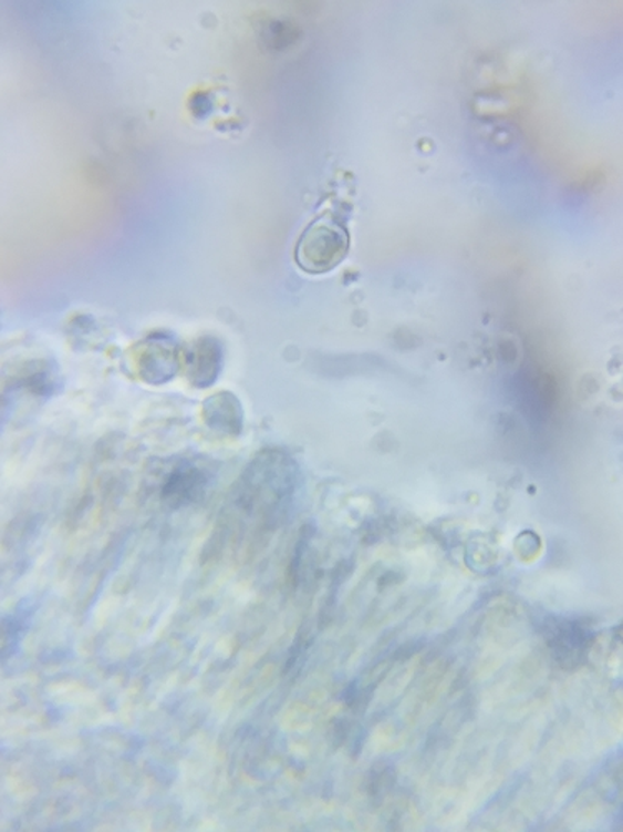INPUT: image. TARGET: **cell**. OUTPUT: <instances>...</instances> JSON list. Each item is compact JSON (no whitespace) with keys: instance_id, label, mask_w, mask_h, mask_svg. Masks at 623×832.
Segmentation results:
<instances>
[{"instance_id":"1","label":"cell","mask_w":623,"mask_h":832,"mask_svg":"<svg viewBox=\"0 0 623 832\" xmlns=\"http://www.w3.org/2000/svg\"><path fill=\"white\" fill-rule=\"evenodd\" d=\"M350 251V234L330 214L321 215L301 234L294 250L298 267L307 274L334 270Z\"/></svg>"},{"instance_id":"2","label":"cell","mask_w":623,"mask_h":832,"mask_svg":"<svg viewBox=\"0 0 623 832\" xmlns=\"http://www.w3.org/2000/svg\"><path fill=\"white\" fill-rule=\"evenodd\" d=\"M134 364L142 380L157 384L170 380L180 367L177 341L167 335H152L134 350Z\"/></svg>"},{"instance_id":"3","label":"cell","mask_w":623,"mask_h":832,"mask_svg":"<svg viewBox=\"0 0 623 832\" xmlns=\"http://www.w3.org/2000/svg\"><path fill=\"white\" fill-rule=\"evenodd\" d=\"M208 482H210V476L204 469L184 460L165 480L162 499L172 509H181V506L198 502L204 496Z\"/></svg>"},{"instance_id":"4","label":"cell","mask_w":623,"mask_h":832,"mask_svg":"<svg viewBox=\"0 0 623 832\" xmlns=\"http://www.w3.org/2000/svg\"><path fill=\"white\" fill-rule=\"evenodd\" d=\"M224 351L221 343L214 337H201L188 351V378L198 388H208L215 383L221 371Z\"/></svg>"},{"instance_id":"5","label":"cell","mask_w":623,"mask_h":832,"mask_svg":"<svg viewBox=\"0 0 623 832\" xmlns=\"http://www.w3.org/2000/svg\"><path fill=\"white\" fill-rule=\"evenodd\" d=\"M547 641L553 656L565 668L579 665L590 645V631L579 623L563 622L547 629Z\"/></svg>"},{"instance_id":"6","label":"cell","mask_w":623,"mask_h":832,"mask_svg":"<svg viewBox=\"0 0 623 832\" xmlns=\"http://www.w3.org/2000/svg\"><path fill=\"white\" fill-rule=\"evenodd\" d=\"M205 423L211 430L225 435H237L243 427V410L235 394L224 391L205 400Z\"/></svg>"}]
</instances>
